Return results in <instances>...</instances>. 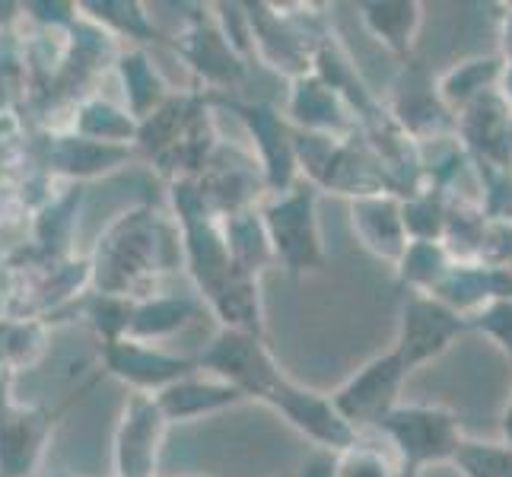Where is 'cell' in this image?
Here are the masks:
<instances>
[{
    "label": "cell",
    "mask_w": 512,
    "mask_h": 477,
    "mask_svg": "<svg viewBox=\"0 0 512 477\" xmlns=\"http://www.w3.org/2000/svg\"><path fill=\"white\" fill-rule=\"evenodd\" d=\"M182 258V233L169 226L150 207L131 210L109 226V233L99 239L96 258L90 264V277L99 296L140 299L153 296L150 287L156 274L175 268Z\"/></svg>",
    "instance_id": "obj_1"
},
{
    "label": "cell",
    "mask_w": 512,
    "mask_h": 477,
    "mask_svg": "<svg viewBox=\"0 0 512 477\" xmlns=\"http://www.w3.org/2000/svg\"><path fill=\"white\" fill-rule=\"evenodd\" d=\"M376 430L392 443L398 462L414 471L449 465L465 439L462 420L443 404H398L376 423Z\"/></svg>",
    "instance_id": "obj_2"
},
{
    "label": "cell",
    "mask_w": 512,
    "mask_h": 477,
    "mask_svg": "<svg viewBox=\"0 0 512 477\" xmlns=\"http://www.w3.org/2000/svg\"><path fill=\"white\" fill-rule=\"evenodd\" d=\"M315 204H319V191L312 185L296 182L290 191L271 194L258 207L264 229H268L274 258L290 274L325 268V245H322L319 217H315Z\"/></svg>",
    "instance_id": "obj_3"
},
{
    "label": "cell",
    "mask_w": 512,
    "mask_h": 477,
    "mask_svg": "<svg viewBox=\"0 0 512 477\" xmlns=\"http://www.w3.org/2000/svg\"><path fill=\"white\" fill-rule=\"evenodd\" d=\"M198 369H207L210 376L239 388L245 398H258V401H268L274 395V388L287 376L271 357V350L264 347L261 334L233 331V328H220L214 334V341L198 357Z\"/></svg>",
    "instance_id": "obj_4"
},
{
    "label": "cell",
    "mask_w": 512,
    "mask_h": 477,
    "mask_svg": "<svg viewBox=\"0 0 512 477\" xmlns=\"http://www.w3.org/2000/svg\"><path fill=\"white\" fill-rule=\"evenodd\" d=\"M468 331L465 315L449 309L443 299L430 293H408L401 303L398 334H395V353L401 366L408 369V376L423 363H430L462 338Z\"/></svg>",
    "instance_id": "obj_5"
},
{
    "label": "cell",
    "mask_w": 512,
    "mask_h": 477,
    "mask_svg": "<svg viewBox=\"0 0 512 477\" xmlns=\"http://www.w3.org/2000/svg\"><path fill=\"white\" fill-rule=\"evenodd\" d=\"M404 379H408V369L401 366L398 353L385 350L369 363H363L357 373L328 398L334 404V411L360 433L363 427H376L388 411L398 408Z\"/></svg>",
    "instance_id": "obj_6"
},
{
    "label": "cell",
    "mask_w": 512,
    "mask_h": 477,
    "mask_svg": "<svg viewBox=\"0 0 512 477\" xmlns=\"http://www.w3.org/2000/svg\"><path fill=\"white\" fill-rule=\"evenodd\" d=\"M392 105H388V115H392L395 125L408 134L414 144H430V140H443L455 137V118L443 105L436 93V80L430 77V70L420 61H404L401 74L392 86Z\"/></svg>",
    "instance_id": "obj_7"
},
{
    "label": "cell",
    "mask_w": 512,
    "mask_h": 477,
    "mask_svg": "<svg viewBox=\"0 0 512 477\" xmlns=\"http://www.w3.org/2000/svg\"><path fill=\"white\" fill-rule=\"evenodd\" d=\"M264 404H271L277 414H284L290 427L303 433L315 449L344 452L360 439V433L334 411L328 395L312 392V388L293 382L290 376H284V382L274 388V395Z\"/></svg>",
    "instance_id": "obj_8"
},
{
    "label": "cell",
    "mask_w": 512,
    "mask_h": 477,
    "mask_svg": "<svg viewBox=\"0 0 512 477\" xmlns=\"http://www.w3.org/2000/svg\"><path fill=\"white\" fill-rule=\"evenodd\" d=\"M455 140L471 166H512V105L500 90L484 93L478 102L455 115Z\"/></svg>",
    "instance_id": "obj_9"
},
{
    "label": "cell",
    "mask_w": 512,
    "mask_h": 477,
    "mask_svg": "<svg viewBox=\"0 0 512 477\" xmlns=\"http://www.w3.org/2000/svg\"><path fill=\"white\" fill-rule=\"evenodd\" d=\"M169 420L147 392H131L115 430V477H156Z\"/></svg>",
    "instance_id": "obj_10"
},
{
    "label": "cell",
    "mask_w": 512,
    "mask_h": 477,
    "mask_svg": "<svg viewBox=\"0 0 512 477\" xmlns=\"http://www.w3.org/2000/svg\"><path fill=\"white\" fill-rule=\"evenodd\" d=\"M102 373H109L121 382H128L134 392L156 395L166 385L179 382L191 373H198V360L179 357L163 347H153L144 341H109L102 344Z\"/></svg>",
    "instance_id": "obj_11"
},
{
    "label": "cell",
    "mask_w": 512,
    "mask_h": 477,
    "mask_svg": "<svg viewBox=\"0 0 512 477\" xmlns=\"http://www.w3.org/2000/svg\"><path fill=\"white\" fill-rule=\"evenodd\" d=\"M233 112L245 121V128L255 137L258 147V169L264 188L271 194H284L296 185L299 163L293 147V131L271 105L261 102H233Z\"/></svg>",
    "instance_id": "obj_12"
},
{
    "label": "cell",
    "mask_w": 512,
    "mask_h": 477,
    "mask_svg": "<svg viewBox=\"0 0 512 477\" xmlns=\"http://www.w3.org/2000/svg\"><path fill=\"white\" fill-rule=\"evenodd\" d=\"M290 118L299 125V131H306V134H322V137H338V140L357 134V121H353L341 93L331 90V86L315 74L293 80Z\"/></svg>",
    "instance_id": "obj_13"
},
{
    "label": "cell",
    "mask_w": 512,
    "mask_h": 477,
    "mask_svg": "<svg viewBox=\"0 0 512 477\" xmlns=\"http://www.w3.org/2000/svg\"><path fill=\"white\" fill-rule=\"evenodd\" d=\"M350 223L353 233L376 258L395 261L408 249V233L401 220V198L398 194H366V198L350 201Z\"/></svg>",
    "instance_id": "obj_14"
},
{
    "label": "cell",
    "mask_w": 512,
    "mask_h": 477,
    "mask_svg": "<svg viewBox=\"0 0 512 477\" xmlns=\"http://www.w3.org/2000/svg\"><path fill=\"white\" fill-rule=\"evenodd\" d=\"M153 398H156V404H160V411L169 423L198 420L204 414L236 408V404L245 401V395L229 382H223L217 376H198V373L166 385L163 392H156Z\"/></svg>",
    "instance_id": "obj_15"
},
{
    "label": "cell",
    "mask_w": 512,
    "mask_h": 477,
    "mask_svg": "<svg viewBox=\"0 0 512 477\" xmlns=\"http://www.w3.org/2000/svg\"><path fill=\"white\" fill-rule=\"evenodd\" d=\"M51 414L32 408H10L0 414V477H26L39 462Z\"/></svg>",
    "instance_id": "obj_16"
},
{
    "label": "cell",
    "mask_w": 512,
    "mask_h": 477,
    "mask_svg": "<svg viewBox=\"0 0 512 477\" xmlns=\"http://www.w3.org/2000/svg\"><path fill=\"white\" fill-rule=\"evenodd\" d=\"M360 20L373 39H379L395 58L411 61L423 26V7L417 0H376L360 7Z\"/></svg>",
    "instance_id": "obj_17"
},
{
    "label": "cell",
    "mask_w": 512,
    "mask_h": 477,
    "mask_svg": "<svg viewBox=\"0 0 512 477\" xmlns=\"http://www.w3.org/2000/svg\"><path fill=\"white\" fill-rule=\"evenodd\" d=\"M182 55L185 61L198 70V74L217 86L236 83L245 74L242 55H236V48L226 42V35L220 26H207L204 16L182 35Z\"/></svg>",
    "instance_id": "obj_18"
},
{
    "label": "cell",
    "mask_w": 512,
    "mask_h": 477,
    "mask_svg": "<svg viewBox=\"0 0 512 477\" xmlns=\"http://www.w3.org/2000/svg\"><path fill=\"white\" fill-rule=\"evenodd\" d=\"M131 156V147L99 144V140L70 134L48 140V169L74 175V179H93V175L118 169Z\"/></svg>",
    "instance_id": "obj_19"
},
{
    "label": "cell",
    "mask_w": 512,
    "mask_h": 477,
    "mask_svg": "<svg viewBox=\"0 0 512 477\" xmlns=\"http://www.w3.org/2000/svg\"><path fill=\"white\" fill-rule=\"evenodd\" d=\"M503 80V58L490 55V58H468L462 64L449 67L446 74L436 77V93L455 118L462 109H468L471 102H478L484 93L500 90Z\"/></svg>",
    "instance_id": "obj_20"
},
{
    "label": "cell",
    "mask_w": 512,
    "mask_h": 477,
    "mask_svg": "<svg viewBox=\"0 0 512 477\" xmlns=\"http://www.w3.org/2000/svg\"><path fill=\"white\" fill-rule=\"evenodd\" d=\"M198 312L201 306L194 303L191 296H147V299H140V303H134L125 338L144 341V344L172 338L175 331L191 325L194 318H198Z\"/></svg>",
    "instance_id": "obj_21"
},
{
    "label": "cell",
    "mask_w": 512,
    "mask_h": 477,
    "mask_svg": "<svg viewBox=\"0 0 512 477\" xmlns=\"http://www.w3.org/2000/svg\"><path fill=\"white\" fill-rule=\"evenodd\" d=\"M223 239H226L229 258H233V264L242 274L258 277L264 268L277 264L268 229H264L258 207L239 210V214H233V217H223Z\"/></svg>",
    "instance_id": "obj_22"
},
{
    "label": "cell",
    "mask_w": 512,
    "mask_h": 477,
    "mask_svg": "<svg viewBox=\"0 0 512 477\" xmlns=\"http://www.w3.org/2000/svg\"><path fill=\"white\" fill-rule=\"evenodd\" d=\"M118 70H121V83H125V96L131 105V118H137V125L144 118H150L160 105L169 99L166 83L156 74V67L144 51H125L118 55Z\"/></svg>",
    "instance_id": "obj_23"
},
{
    "label": "cell",
    "mask_w": 512,
    "mask_h": 477,
    "mask_svg": "<svg viewBox=\"0 0 512 477\" xmlns=\"http://www.w3.org/2000/svg\"><path fill=\"white\" fill-rule=\"evenodd\" d=\"M455 258L443 242H408V249L398 258V280L408 293H433L443 277L452 271Z\"/></svg>",
    "instance_id": "obj_24"
},
{
    "label": "cell",
    "mask_w": 512,
    "mask_h": 477,
    "mask_svg": "<svg viewBox=\"0 0 512 477\" xmlns=\"http://www.w3.org/2000/svg\"><path fill=\"white\" fill-rule=\"evenodd\" d=\"M74 131L80 137L99 140V144L128 147L131 140H137V118H131V112L115 109V105L105 99H86L80 102Z\"/></svg>",
    "instance_id": "obj_25"
},
{
    "label": "cell",
    "mask_w": 512,
    "mask_h": 477,
    "mask_svg": "<svg viewBox=\"0 0 512 477\" xmlns=\"http://www.w3.org/2000/svg\"><path fill=\"white\" fill-rule=\"evenodd\" d=\"M449 465L462 477H512V446L503 439L465 436Z\"/></svg>",
    "instance_id": "obj_26"
},
{
    "label": "cell",
    "mask_w": 512,
    "mask_h": 477,
    "mask_svg": "<svg viewBox=\"0 0 512 477\" xmlns=\"http://www.w3.org/2000/svg\"><path fill=\"white\" fill-rule=\"evenodd\" d=\"M80 10H86V16H90L102 32H109L112 39L115 35H128V39H137V42L160 39V32L150 26L147 13L140 4H128V0H105V4H80Z\"/></svg>",
    "instance_id": "obj_27"
},
{
    "label": "cell",
    "mask_w": 512,
    "mask_h": 477,
    "mask_svg": "<svg viewBox=\"0 0 512 477\" xmlns=\"http://www.w3.org/2000/svg\"><path fill=\"white\" fill-rule=\"evenodd\" d=\"M468 331L484 334L487 341L500 347L503 357L512 363V299H490L481 309L465 315Z\"/></svg>",
    "instance_id": "obj_28"
},
{
    "label": "cell",
    "mask_w": 512,
    "mask_h": 477,
    "mask_svg": "<svg viewBox=\"0 0 512 477\" xmlns=\"http://www.w3.org/2000/svg\"><path fill=\"white\" fill-rule=\"evenodd\" d=\"M42 350V325L39 322H4L0 325V360L10 369L32 363L35 353Z\"/></svg>",
    "instance_id": "obj_29"
},
{
    "label": "cell",
    "mask_w": 512,
    "mask_h": 477,
    "mask_svg": "<svg viewBox=\"0 0 512 477\" xmlns=\"http://www.w3.org/2000/svg\"><path fill=\"white\" fill-rule=\"evenodd\" d=\"M341 477H401L404 465L398 458H388L385 452L363 446L360 439L341 455Z\"/></svg>",
    "instance_id": "obj_30"
},
{
    "label": "cell",
    "mask_w": 512,
    "mask_h": 477,
    "mask_svg": "<svg viewBox=\"0 0 512 477\" xmlns=\"http://www.w3.org/2000/svg\"><path fill=\"white\" fill-rule=\"evenodd\" d=\"M341 452H328V449H312L309 458L299 465L296 477H341Z\"/></svg>",
    "instance_id": "obj_31"
},
{
    "label": "cell",
    "mask_w": 512,
    "mask_h": 477,
    "mask_svg": "<svg viewBox=\"0 0 512 477\" xmlns=\"http://www.w3.org/2000/svg\"><path fill=\"white\" fill-rule=\"evenodd\" d=\"M10 373H13V369L4 363V360H0V414H4L7 408H10Z\"/></svg>",
    "instance_id": "obj_32"
},
{
    "label": "cell",
    "mask_w": 512,
    "mask_h": 477,
    "mask_svg": "<svg viewBox=\"0 0 512 477\" xmlns=\"http://www.w3.org/2000/svg\"><path fill=\"white\" fill-rule=\"evenodd\" d=\"M13 284H10V274L7 271H0V322H4V315H7V306H10V299H13Z\"/></svg>",
    "instance_id": "obj_33"
},
{
    "label": "cell",
    "mask_w": 512,
    "mask_h": 477,
    "mask_svg": "<svg viewBox=\"0 0 512 477\" xmlns=\"http://www.w3.org/2000/svg\"><path fill=\"white\" fill-rule=\"evenodd\" d=\"M503 443L512 446V395H509V404H506V411H503Z\"/></svg>",
    "instance_id": "obj_34"
},
{
    "label": "cell",
    "mask_w": 512,
    "mask_h": 477,
    "mask_svg": "<svg viewBox=\"0 0 512 477\" xmlns=\"http://www.w3.org/2000/svg\"><path fill=\"white\" fill-rule=\"evenodd\" d=\"M7 131H13V121H10V115H0V137H4Z\"/></svg>",
    "instance_id": "obj_35"
},
{
    "label": "cell",
    "mask_w": 512,
    "mask_h": 477,
    "mask_svg": "<svg viewBox=\"0 0 512 477\" xmlns=\"http://www.w3.org/2000/svg\"><path fill=\"white\" fill-rule=\"evenodd\" d=\"M401 477H420V471H414V468H404V471H401Z\"/></svg>",
    "instance_id": "obj_36"
}]
</instances>
